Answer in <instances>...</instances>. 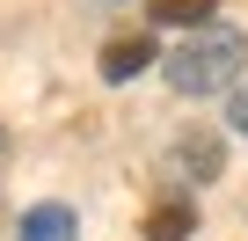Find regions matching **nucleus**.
<instances>
[{"instance_id": "3", "label": "nucleus", "mask_w": 248, "mask_h": 241, "mask_svg": "<svg viewBox=\"0 0 248 241\" xmlns=\"http://www.w3.org/2000/svg\"><path fill=\"white\" fill-rule=\"evenodd\" d=\"M161 51H154V37H109L102 44V80H132V73H146Z\"/></svg>"}, {"instance_id": "2", "label": "nucleus", "mask_w": 248, "mask_h": 241, "mask_svg": "<svg viewBox=\"0 0 248 241\" xmlns=\"http://www.w3.org/2000/svg\"><path fill=\"white\" fill-rule=\"evenodd\" d=\"M168 161H175L183 176H197V183H212V176L226 168V146H219V132H183Z\"/></svg>"}, {"instance_id": "4", "label": "nucleus", "mask_w": 248, "mask_h": 241, "mask_svg": "<svg viewBox=\"0 0 248 241\" xmlns=\"http://www.w3.org/2000/svg\"><path fill=\"white\" fill-rule=\"evenodd\" d=\"M190 234H197V205L190 197H168V205L146 212V241H190Z\"/></svg>"}, {"instance_id": "5", "label": "nucleus", "mask_w": 248, "mask_h": 241, "mask_svg": "<svg viewBox=\"0 0 248 241\" xmlns=\"http://www.w3.org/2000/svg\"><path fill=\"white\" fill-rule=\"evenodd\" d=\"M22 241H73V212L66 205H30L22 212Z\"/></svg>"}, {"instance_id": "1", "label": "nucleus", "mask_w": 248, "mask_h": 241, "mask_svg": "<svg viewBox=\"0 0 248 241\" xmlns=\"http://www.w3.org/2000/svg\"><path fill=\"white\" fill-rule=\"evenodd\" d=\"M241 30H226V22H212V30H190L168 59H161V73H168V88L175 95H212V88H226L233 73H241Z\"/></svg>"}, {"instance_id": "7", "label": "nucleus", "mask_w": 248, "mask_h": 241, "mask_svg": "<svg viewBox=\"0 0 248 241\" xmlns=\"http://www.w3.org/2000/svg\"><path fill=\"white\" fill-rule=\"evenodd\" d=\"M226 117H233V132L248 139V88H233V102H226Z\"/></svg>"}, {"instance_id": "6", "label": "nucleus", "mask_w": 248, "mask_h": 241, "mask_svg": "<svg viewBox=\"0 0 248 241\" xmlns=\"http://www.w3.org/2000/svg\"><path fill=\"white\" fill-rule=\"evenodd\" d=\"M154 15H161V22H197V30H212V0H154Z\"/></svg>"}, {"instance_id": "8", "label": "nucleus", "mask_w": 248, "mask_h": 241, "mask_svg": "<svg viewBox=\"0 0 248 241\" xmlns=\"http://www.w3.org/2000/svg\"><path fill=\"white\" fill-rule=\"evenodd\" d=\"M0 154H8V132H0Z\"/></svg>"}]
</instances>
